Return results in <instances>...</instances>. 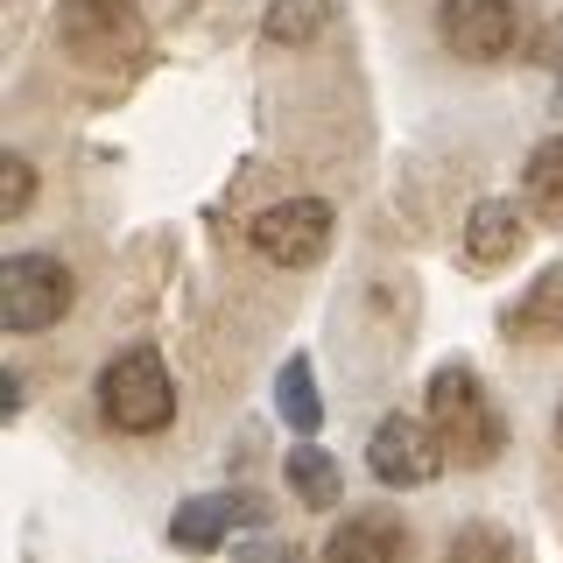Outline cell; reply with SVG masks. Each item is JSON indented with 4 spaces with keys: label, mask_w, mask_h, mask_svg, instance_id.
Masks as SVG:
<instances>
[{
    "label": "cell",
    "mask_w": 563,
    "mask_h": 563,
    "mask_svg": "<svg viewBox=\"0 0 563 563\" xmlns=\"http://www.w3.org/2000/svg\"><path fill=\"white\" fill-rule=\"evenodd\" d=\"M141 8L134 0H64V49L92 70H120L141 57Z\"/></svg>",
    "instance_id": "277c9868"
},
{
    "label": "cell",
    "mask_w": 563,
    "mask_h": 563,
    "mask_svg": "<svg viewBox=\"0 0 563 563\" xmlns=\"http://www.w3.org/2000/svg\"><path fill=\"white\" fill-rule=\"evenodd\" d=\"M556 78H563V35H556Z\"/></svg>",
    "instance_id": "e0dca14e"
},
{
    "label": "cell",
    "mask_w": 563,
    "mask_h": 563,
    "mask_svg": "<svg viewBox=\"0 0 563 563\" xmlns=\"http://www.w3.org/2000/svg\"><path fill=\"white\" fill-rule=\"evenodd\" d=\"M430 430H437V444H444V457L465 465V472L493 465L500 444H507V422H500L486 380L472 374V366H437L430 374Z\"/></svg>",
    "instance_id": "6da1fadb"
},
{
    "label": "cell",
    "mask_w": 563,
    "mask_h": 563,
    "mask_svg": "<svg viewBox=\"0 0 563 563\" xmlns=\"http://www.w3.org/2000/svg\"><path fill=\"white\" fill-rule=\"evenodd\" d=\"M521 198H528V211H542L550 225H563V134H556V141H542V148L528 155V169H521Z\"/></svg>",
    "instance_id": "7c38bea8"
},
{
    "label": "cell",
    "mask_w": 563,
    "mask_h": 563,
    "mask_svg": "<svg viewBox=\"0 0 563 563\" xmlns=\"http://www.w3.org/2000/svg\"><path fill=\"white\" fill-rule=\"evenodd\" d=\"M395 556H401V528L387 515H352L324 542V563H395Z\"/></svg>",
    "instance_id": "8fae6325"
},
{
    "label": "cell",
    "mask_w": 563,
    "mask_h": 563,
    "mask_svg": "<svg viewBox=\"0 0 563 563\" xmlns=\"http://www.w3.org/2000/svg\"><path fill=\"white\" fill-rule=\"evenodd\" d=\"M556 444H563V401H556Z\"/></svg>",
    "instance_id": "ac0fdd59"
},
{
    "label": "cell",
    "mask_w": 563,
    "mask_h": 563,
    "mask_svg": "<svg viewBox=\"0 0 563 563\" xmlns=\"http://www.w3.org/2000/svg\"><path fill=\"white\" fill-rule=\"evenodd\" d=\"M289 486H296L303 507H331L339 500V465H331L317 444H303V451H289Z\"/></svg>",
    "instance_id": "9a60e30c"
},
{
    "label": "cell",
    "mask_w": 563,
    "mask_h": 563,
    "mask_svg": "<svg viewBox=\"0 0 563 563\" xmlns=\"http://www.w3.org/2000/svg\"><path fill=\"white\" fill-rule=\"evenodd\" d=\"M515 246H521V211H515V198L472 205V219H465V254L479 261V268H500V261H515Z\"/></svg>",
    "instance_id": "30bf717a"
},
{
    "label": "cell",
    "mask_w": 563,
    "mask_h": 563,
    "mask_svg": "<svg viewBox=\"0 0 563 563\" xmlns=\"http://www.w3.org/2000/svg\"><path fill=\"white\" fill-rule=\"evenodd\" d=\"M99 409H106L113 430H128V437L163 430V422L176 416V380H169L163 352H148V345L113 352V360L99 366Z\"/></svg>",
    "instance_id": "7a4b0ae2"
},
{
    "label": "cell",
    "mask_w": 563,
    "mask_h": 563,
    "mask_svg": "<svg viewBox=\"0 0 563 563\" xmlns=\"http://www.w3.org/2000/svg\"><path fill=\"white\" fill-rule=\"evenodd\" d=\"M268 507L254 500V493H198V500H184L176 507V521H169V542L184 556H205V550H219L225 536H233L240 521H261Z\"/></svg>",
    "instance_id": "ba28073f"
},
{
    "label": "cell",
    "mask_w": 563,
    "mask_h": 563,
    "mask_svg": "<svg viewBox=\"0 0 563 563\" xmlns=\"http://www.w3.org/2000/svg\"><path fill=\"white\" fill-rule=\"evenodd\" d=\"M507 339H521V345H556L563 339V268H542L528 282V296L507 310Z\"/></svg>",
    "instance_id": "9c48e42d"
},
{
    "label": "cell",
    "mask_w": 563,
    "mask_h": 563,
    "mask_svg": "<svg viewBox=\"0 0 563 563\" xmlns=\"http://www.w3.org/2000/svg\"><path fill=\"white\" fill-rule=\"evenodd\" d=\"M437 35L465 64H500L521 49V8L515 0H437Z\"/></svg>",
    "instance_id": "5b68a950"
},
{
    "label": "cell",
    "mask_w": 563,
    "mask_h": 563,
    "mask_svg": "<svg viewBox=\"0 0 563 563\" xmlns=\"http://www.w3.org/2000/svg\"><path fill=\"white\" fill-rule=\"evenodd\" d=\"M246 240H254V254L275 261V268H310L331 246V205L324 198H282L246 225Z\"/></svg>",
    "instance_id": "8992f818"
},
{
    "label": "cell",
    "mask_w": 563,
    "mask_h": 563,
    "mask_svg": "<svg viewBox=\"0 0 563 563\" xmlns=\"http://www.w3.org/2000/svg\"><path fill=\"white\" fill-rule=\"evenodd\" d=\"M331 22V0H268V14H261V35L282 49H303L310 35H324Z\"/></svg>",
    "instance_id": "5bb4252c"
},
{
    "label": "cell",
    "mask_w": 563,
    "mask_h": 563,
    "mask_svg": "<svg viewBox=\"0 0 563 563\" xmlns=\"http://www.w3.org/2000/svg\"><path fill=\"white\" fill-rule=\"evenodd\" d=\"M366 465H374L380 486H430L451 457L437 444L430 416H387V422H374V437H366Z\"/></svg>",
    "instance_id": "52a82bcc"
},
{
    "label": "cell",
    "mask_w": 563,
    "mask_h": 563,
    "mask_svg": "<svg viewBox=\"0 0 563 563\" xmlns=\"http://www.w3.org/2000/svg\"><path fill=\"white\" fill-rule=\"evenodd\" d=\"M70 296H78V282H70L57 254H14L0 268V324L14 339H35V331H49L70 310Z\"/></svg>",
    "instance_id": "3957f363"
},
{
    "label": "cell",
    "mask_w": 563,
    "mask_h": 563,
    "mask_svg": "<svg viewBox=\"0 0 563 563\" xmlns=\"http://www.w3.org/2000/svg\"><path fill=\"white\" fill-rule=\"evenodd\" d=\"M275 401H282V422H289L296 437H310L317 422H324V395H317V374H310V360H303V352H296V360L282 366Z\"/></svg>",
    "instance_id": "4fadbf2b"
},
{
    "label": "cell",
    "mask_w": 563,
    "mask_h": 563,
    "mask_svg": "<svg viewBox=\"0 0 563 563\" xmlns=\"http://www.w3.org/2000/svg\"><path fill=\"white\" fill-rule=\"evenodd\" d=\"M29 198H35V169L22 163V155H8V163H0V211H8V219H22Z\"/></svg>",
    "instance_id": "2e32d148"
}]
</instances>
